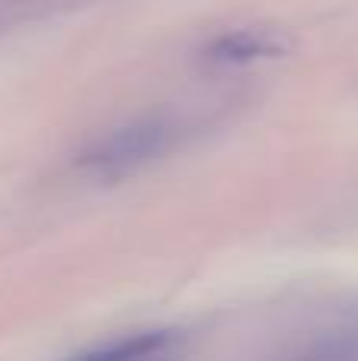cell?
I'll return each instance as SVG.
<instances>
[{"mask_svg":"<svg viewBox=\"0 0 358 361\" xmlns=\"http://www.w3.org/2000/svg\"><path fill=\"white\" fill-rule=\"evenodd\" d=\"M279 44L266 35H254V32H238V35H226L213 48V57L219 61H254L264 54H276Z\"/></svg>","mask_w":358,"mask_h":361,"instance_id":"cell-3","label":"cell"},{"mask_svg":"<svg viewBox=\"0 0 358 361\" xmlns=\"http://www.w3.org/2000/svg\"><path fill=\"white\" fill-rule=\"evenodd\" d=\"M168 143V130L159 121H140V124L121 127L111 137H105L86 156V169L95 178H124L137 171L140 165L152 162Z\"/></svg>","mask_w":358,"mask_h":361,"instance_id":"cell-1","label":"cell"},{"mask_svg":"<svg viewBox=\"0 0 358 361\" xmlns=\"http://www.w3.org/2000/svg\"><path fill=\"white\" fill-rule=\"evenodd\" d=\"M165 345H168V336H162V333H143V336L118 339V343L101 345V349H92L86 355H76L70 361H156L162 355Z\"/></svg>","mask_w":358,"mask_h":361,"instance_id":"cell-2","label":"cell"}]
</instances>
